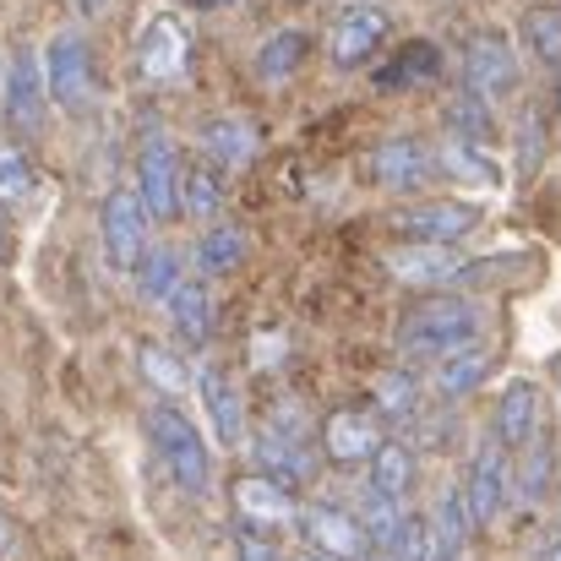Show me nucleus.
Masks as SVG:
<instances>
[{
  "mask_svg": "<svg viewBox=\"0 0 561 561\" xmlns=\"http://www.w3.org/2000/svg\"><path fill=\"white\" fill-rule=\"evenodd\" d=\"M485 328H491V306L480 295H447V289H436L431 300H420L414 311H403V322H398V355L431 366V360H442V355L485 339Z\"/></svg>",
  "mask_w": 561,
  "mask_h": 561,
  "instance_id": "f257e3e1",
  "label": "nucleus"
},
{
  "mask_svg": "<svg viewBox=\"0 0 561 561\" xmlns=\"http://www.w3.org/2000/svg\"><path fill=\"white\" fill-rule=\"evenodd\" d=\"M148 442H153L159 469L170 474V485H175V491L202 496V491L213 485V453H207L202 431L191 425L181 409H175V398H164V403H153V409H148Z\"/></svg>",
  "mask_w": 561,
  "mask_h": 561,
  "instance_id": "f03ea898",
  "label": "nucleus"
},
{
  "mask_svg": "<svg viewBox=\"0 0 561 561\" xmlns=\"http://www.w3.org/2000/svg\"><path fill=\"white\" fill-rule=\"evenodd\" d=\"M44 88H49V99L66 115L93 110V99H99V60H93V44L77 27H66V33H55L44 44Z\"/></svg>",
  "mask_w": 561,
  "mask_h": 561,
  "instance_id": "7ed1b4c3",
  "label": "nucleus"
},
{
  "mask_svg": "<svg viewBox=\"0 0 561 561\" xmlns=\"http://www.w3.org/2000/svg\"><path fill=\"white\" fill-rule=\"evenodd\" d=\"M458 491H463V507H469L474 529H491V524L507 513V502H513V453H507L491 431L474 442Z\"/></svg>",
  "mask_w": 561,
  "mask_h": 561,
  "instance_id": "20e7f679",
  "label": "nucleus"
},
{
  "mask_svg": "<svg viewBox=\"0 0 561 561\" xmlns=\"http://www.w3.org/2000/svg\"><path fill=\"white\" fill-rule=\"evenodd\" d=\"M0 115L16 137H38L49 115V88H44V60L33 44H16L5 71H0Z\"/></svg>",
  "mask_w": 561,
  "mask_h": 561,
  "instance_id": "39448f33",
  "label": "nucleus"
},
{
  "mask_svg": "<svg viewBox=\"0 0 561 561\" xmlns=\"http://www.w3.org/2000/svg\"><path fill=\"white\" fill-rule=\"evenodd\" d=\"M99 240H104L110 267H121V273H131L137 256L153 245V213H148V202L131 186H115L104 196V207H99Z\"/></svg>",
  "mask_w": 561,
  "mask_h": 561,
  "instance_id": "423d86ee",
  "label": "nucleus"
},
{
  "mask_svg": "<svg viewBox=\"0 0 561 561\" xmlns=\"http://www.w3.org/2000/svg\"><path fill=\"white\" fill-rule=\"evenodd\" d=\"M480 202H463V196H425V202H409L392 213V229L403 240H436V245H458L463 234L480 229Z\"/></svg>",
  "mask_w": 561,
  "mask_h": 561,
  "instance_id": "0eeeda50",
  "label": "nucleus"
},
{
  "mask_svg": "<svg viewBox=\"0 0 561 561\" xmlns=\"http://www.w3.org/2000/svg\"><path fill=\"white\" fill-rule=\"evenodd\" d=\"M381 267L409 284V289H447V284H463L469 273V256L458 245H436V240H403L381 256Z\"/></svg>",
  "mask_w": 561,
  "mask_h": 561,
  "instance_id": "6e6552de",
  "label": "nucleus"
},
{
  "mask_svg": "<svg viewBox=\"0 0 561 561\" xmlns=\"http://www.w3.org/2000/svg\"><path fill=\"white\" fill-rule=\"evenodd\" d=\"M186 66H191L186 22L170 16V11H159V16L142 27V38H137V77H142L148 88H175V82H186Z\"/></svg>",
  "mask_w": 561,
  "mask_h": 561,
  "instance_id": "1a4fd4ad",
  "label": "nucleus"
},
{
  "mask_svg": "<svg viewBox=\"0 0 561 561\" xmlns=\"http://www.w3.org/2000/svg\"><path fill=\"white\" fill-rule=\"evenodd\" d=\"M366 170H371V186L392 191V196H414V191H425L442 175L436 170V148L420 142V137H387V142H376Z\"/></svg>",
  "mask_w": 561,
  "mask_h": 561,
  "instance_id": "9d476101",
  "label": "nucleus"
},
{
  "mask_svg": "<svg viewBox=\"0 0 561 561\" xmlns=\"http://www.w3.org/2000/svg\"><path fill=\"white\" fill-rule=\"evenodd\" d=\"M295 524L306 529V540H311L317 557H328V561L371 557V535H366L360 513H350V507H339V502H311V507H300Z\"/></svg>",
  "mask_w": 561,
  "mask_h": 561,
  "instance_id": "9b49d317",
  "label": "nucleus"
},
{
  "mask_svg": "<svg viewBox=\"0 0 561 561\" xmlns=\"http://www.w3.org/2000/svg\"><path fill=\"white\" fill-rule=\"evenodd\" d=\"M181 148L164 137V131H148L142 137V153H137V196L148 202L153 218H175L181 213Z\"/></svg>",
  "mask_w": 561,
  "mask_h": 561,
  "instance_id": "f8f14e48",
  "label": "nucleus"
},
{
  "mask_svg": "<svg viewBox=\"0 0 561 561\" xmlns=\"http://www.w3.org/2000/svg\"><path fill=\"white\" fill-rule=\"evenodd\" d=\"M251 458H256V474H267V480H278V485H306V480H317V436H295V431H284V425H267L262 420V431H256V442H251Z\"/></svg>",
  "mask_w": 561,
  "mask_h": 561,
  "instance_id": "ddd939ff",
  "label": "nucleus"
},
{
  "mask_svg": "<svg viewBox=\"0 0 561 561\" xmlns=\"http://www.w3.org/2000/svg\"><path fill=\"white\" fill-rule=\"evenodd\" d=\"M518 82H524V77H518L513 44H507L502 33H474L469 49H463V88H474L480 99L502 104V99L518 93Z\"/></svg>",
  "mask_w": 561,
  "mask_h": 561,
  "instance_id": "4468645a",
  "label": "nucleus"
},
{
  "mask_svg": "<svg viewBox=\"0 0 561 561\" xmlns=\"http://www.w3.org/2000/svg\"><path fill=\"white\" fill-rule=\"evenodd\" d=\"M387 38H392V22H387L381 5H344L328 22V60L333 66H366Z\"/></svg>",
  "mask_w": 561,
  "mask_h": 561,
  "instance_id": "2eb2a0df",
  "label": "nucleus"
},
{
  "mask_svg": "<svg viewBox=\"0 0 561 561\" xmlns=\"http://www.w3.org/2000/svg\"><path fill=\"white\" fill-rule=\"evenodd\" d=\"M381 436H387V431H381V414L350 403V409H333V414L322 420L317 447H322V458H333V463H366L376 447H381Z\"/></svg>",
  "mask_w": 561,
  "mask_h": 561,
  "instance_id": "dca6fc26",
  "label": "nucleus"
},
{
  "mask_svg": "<svg viewBox=\"0 0 561 561\" xmlns=\"http://www.w3.org/2000/svg\"><path fill=\"white\" fill-rule=\"evenodd\" d=\"M540 431H546V398H540V387H535L529 376H513V381L502 387L496 409H491V436H496L507 453H518V447L535 442Z\"/></svg>",
  "mask_w": 561,
  "mask_h": 561,
  "instance_id": "f3484780",
  "label": "nucleus"
},
{
  "mask_svg": "<svg viewBox=\"0 0 561 561\" xmlns=\"http://www.w3.org/2000/svg\"><path fill=\"white\" fill-rule=\"evenodd\" d=\"M229 502H234V513L245 518V529H284V524L300 518L295 491L278 485V480H267V474H256V469L229 480Z\"/></svg>",
  "mask_w": 561,
  "mask_h": 561,
  "instance_id": "a211bd4d",
  "label": "nucleus"
},
{
  "mask_svg": "<svg viewBox=\"0 0 561 561\" xmlns=\"http://www.w3.org/2000/svg\"><path fill=\"white\" fill-rule=\"evenodd\" d=\"M196 392H202L213 442L218 447H240L245 442V392H240V381L224 371V366H202L196 371Z\"/></svg>",
  "mask_w": 561,
  "mask_h": 561,
  "instance_id": "6ab92c4d",
  "label": "nucleus"
},
{
  "mask_svg": "<svg viewBox=\"0 0 561 561\" xmlns=\"http://www.w3.org/2000/svg\"><path fill=\"white\" fill-rule=\"evenodd\" d=\"M491 371H496V350H491L485 339H474V344H463V350L431 360V392H436L442 403H458V398H469L474 387H485Z\"/></svg>",
  "mask_w": 561,
  "mask_h": 561,
  "instance_id": "aec40b11",
  "label": "nucleus"
},
{
  "mask_svg": "<svg viewBox=\"0 0 561 561\" xmlns=\"http://www.w3.org/2000/svg\"><path fill=\"white\" fill-rule=\"evenodd\" d=\"M224 196H229V170L213 164L207 153L186 159V170H181V213L196 218V224H213L224 213Z\"/></svg>",
  "mask_w": 561,
  "mask_h": 561,
  "instance_id": "412c9836",
  "label": "nucleus"
},
{
  "mask_svg": "<svg viewBox=\"0 0 561 561\" xmlns=\"http://www.w3.org/2000/svg\"><path fill=\"white\" fill-rule=\"evenodd\" d=\"M245 234L234 229V224H224V218H213V224H202V234H196V245H191V262H196V278H229L240 262H245Z\"/></svg>",
  "mask_w": 561,
  "mask_h": 561,
  "instance_id": "4be33fe9",
  "label": "nucleus"
},
{
  "mask_svg": "<svg viewBox=\"0 0 561 561\" xmlns=\"http://www.w3.org/2000/svg\"><path fill=\"white\" fill-rule=\"evenodd\" d=\"M186 251H175V245H148L142 256H137V267H131V284H137V295L148 300V306H170V295L186 284Z\"/></svg>",
  "mask_w": 561,
  "mask_h": 561,
  "instance_id": "5701e85b",
  "label": "nucleus"
},
{
  "mask_svg": "<svg viewBox=\"0 0 561 561\" xmlns=\"http://www.w3.org/2000/svg\"><path fill=\"white\" fill-rule=\"evenodd\" d=\"M170 322H175L181 344H191V350H202V344L213 339V328H218V300H213L207 278H186V284L170 295Z\"/></svg>",
  "mask_w": 561,
  "mask_h": 561,
  "instance_id": "b1692460",
  "label": "nucleus"
},
{
  "mask_svg": "<svg viewBox=\"0 0 561 561\" xmlns=\"http://www.w3.org/2000/svg\"><path fill=\"white\" fill-rule=\"evenodd\" d=\"M306 55H311V33H306V27H278V33L262 38V49H256V77H262L267 88H289V82L300 77Z\"/></svg>",
  "mask_w": 561,
  "mask_h": 561,
  "instance_id": "393cba45",
  "label": "nucleus"
},
{
  "mask_svg": "<svg viewBox=\"0 0 561 561\" xmlns=\"http://www.w3.org/2000/svg\"><path fill=\"white\" fill-rule=\"evenodd\" d=\"M196 137H202V153H207L213 164H224V170L251 164L256 148H262V131H256L251 121H234V115H224V121H202Z\"/></svg>",
  "mask_w": 561,
  "mask_h": 561,
  "instance_id": "a878e982",
  "label": "nucleus"
},
{
  "mask_svg": "<svg viewBox=\"0 0 561 561\" xmlns=\"http://www.w3.org/2000/svg\"><path fill=\"white\" fill-rule=\"evenodd\" d=\"M425 518H431V557L463 561V546H469V535H474V518H469V507H463V491L447 485L442 502H436Z\"/></svg>",
  "mask_w": 561,
  "mask_h": 561,
  "instance_id": "bb28decb",
  "label": "nucleus"
},
{
  "mask_svg": "<svg viewBox=\"0 0 561 561\" xmlns=\"http://www.w3.org/2000/svg\"><path fill=\"white\" fill-rule=\"evenodd\" d=\"M551 469H557V447L551 436L540 431L535 442H524L513 453V502L518 507H540V496L551 491Z\"/></svg>",
  "mask_w": 561,
  "mask_h": 561,
  "instance_id": "cd10ccee",
  "label": "nucleus"
},
{
  "mask_svg": "<svg viewBox=\"0 0 561 561\" xmlns=\"http://www.w3.org/2000/svg\"><path fill=\"white\" fill-rule=\"evenodd\" d=\"M366 491L371 496H392V502H409L414 491V453L392 436H381L371 458H366Z\"/></svg>",
  "mask_w": 561,
  "mask_h": 561,
  "instance_id": "c85d7f7f",
  "label": "nucleus"
},
{
  "mask_svg": "<svg viewBox=\"0 0 561 561\" xmlns=\"http://www.w3.org/2000/svg\"><path fill=\"white\" fill-rule=\"evenodd\" d=\"M442 121H447V137L491 142V131H496V104H491V99H480L474 88H458V93H447Z\"/></svg>",
  "mask_w": 561,
  "mask_h": 561,
  "instance_id": "c756f323",
  "label": "nucleus"
},
{
  "mask_svg": "<svg viewBox=\"0 0 561 561\" xmlns=\"http://www.w3.org/2000/svg\"><path fill=\"white\" fill-rule=\"evenodd\" d=\"M436 170H442V175H458V181H469V186H496V181H502L491 148H485V142H463V137L436 142Z\"/></svg>",
  "mask_w": 561,
  "mask_h": 561,
  "instance_id": "7c9ffc66",
  "label": "nucleus"
},
{
  "mask_svg": "<svg viewBox=\"0 0 561 561\" xmlns=\"http://www.w3.org/2000/svg\"><path fill=\"white\" fill-rule=\"evenodd\" d=\"M436 71H442L436 44H409V49H398V55L376 71V88H381V93H403V88L436 82Z\"/></svg>",
  "mask_w": 561,
  "mask_h": 561,
  "instance_id": "2f4dec72",
  "label": "nucleus"
},
{
  "mask_svg": "<svg viewBox=\"0 0 561 561\" xmlns=\"http://www.w3.org/2000/svg\"><path fill=\"white\" fill-rule=\"evenodd\" d=\"M137 371H142V381H148L153 392H164V398H175V392L191 387V366L170 344H159V339H148V344L137 350Z\"/></svg>",
  "mask_w": 561,
  "mask_h": 561,
  "instance_id": "473e14b6",
  "label": "nucleus"
},
{
  "mask_svg": "<svg viewBox=\"0 0 561 561\" xmlns=\"http://www.w3.org/2000/svg\"><path fill=\"white\" fill-rule=\"evenodd\" d=\"M529 55L546 66V71H561V5H529L524 22H518Z\"/></svg>",
  "mask_w": 561,
  "mask_h": 561,
  "instance_id": "72a5a7b5",
  "label": "nucleus"
},
{
  "mask_svg": "<svg viewBox=\"0 0 561 561\" xmlns=\"http://www.w3.org/2000/svg\"><path fill=\"white\" fill-rule=\"evenodd\" d=\"M420 376L414 371H381L371 387V409L381 420H409L414 409H420Z\"/></svg>",
  "mask_w": 561,
  "mask_h": 561,
  "instance_id": "f704fd0d",
  "label": "nucleus"
},
{
  "mask_svg": "<svg viewBox=\"0 0 561 561\" xmlns=\"http://www.w3.org/2000/svg\"><path fill=\"white\" fill-rule=\"evenodd\" d=\"M376 561H436L431 557V518L425 513H403L398 535L387 540V551Z\"/></svg>",
  "mask_w": 561,
  "mask_h": 561,
  "instance_id": "c9c22d12",
  "label": "nucleus"
},
{
  "mask_svg": "<svg viewBox=\"0 0 561 561\" xmlns=\"http://www.w3.org/2000/svg\"><path fill=\"white\" fill-rule=\"evenodd\" d=\"M33 196V159L16 142H0V207H22Z\"/></svg>",
  "mask_w": 561,
  "mask_h": 561,
  "instance_id": "e433bc0d",
  "label": "nucleus"
},
{
  "mask_svg": "<svg viewBox=\"0 0 561 561\" xmlns=\"http://www.w3.org/2000/svg\"><path fill=\"white\" fill-rule=\"evenodd\" d=\"M234 561H284V557H278V546L262 529H240L234 535Z\"/></svg>",
  "mask_w": 561,
  "mask_h": 561,
  "instance_id": "4c0bfd02",
  "label": "nucleus"
},
{
  "mask_svg": "<svg viewBox=\"0 0 561 561\" xmlns=\"http://www.w3.org/2000/svg\"><path fill=\"white\" fill-rule=\"evenodd\" d=\"M71 11H82V16H99V11H110V0H71Z\"/></svg>",
  "mask_w": 561,
  "mask_h": 561,
  "instance_id": "58836bf2",
  "label": "nucleus"
},
{
  "mask_svg": "<svg viewBox=\"0 0 561 561\" xmlns=\"http://www.w3.org/2000/svg\"><path fill=\"white\" fill-rule=\"evenodd\" d=\"M191 5H202V11H224V5H234V0H191Z\"/></svg>",
  "mask_w": 561,
  "mask_h": 561,
  "instance_id": "ea45409f",
  "label": "nucleus"
},
{
  "mask_svg": "<svg viewBox=\"0 0 561 561\" xmlns=\"http://www.w3.org/2000/svg\"><path fill=\"white\" fill-rule=\"evenodd\" d=\"M540 561H561V540H557V546H546V557H540Z\"/></svg>",
  "mask_w": 561,
  "mask_h": 561,
  "instance_id": "a19ab883",
  "label": "nucleus"
},
{
  "mask_svg": "<svg viewBox=\"0 0 561 561\" xmlns=\"http://www.w3.org/2000/svg\"><path fill=\"white\" fill-rule=\"evenodd\" d=\"M289 561H328V557H317V551H300V557H289Z\"/></svg>",
  "mask_w": 561,
  "mask_h": 561,
  "instance_id": "79ce46f5",
  "label": "nucleus"
},
{
  "mask_svg": "<svg viewBox=\"0 0 561 561\" xmlns=\"http://www.w3.org/2000/svg\"><path fill=\"white\" fill-rule=\"evenodd\" d=\"M557 392H561V355H557Z\"/></svg>",
  "mask_w": 561,
  "mask_h": 561,
  "instance_id": "37998d69",
  "label": "nucleus"
},
{
  "mask_svg": "<svg viewBox=\"0 0 561 561\" xmlns=\"http://www.w3.org/2000/svg\"><path fill=\"white\" fill-rule=\"evenodd\" d=\"M0 551H5V524H0Z\"/></svg>",
  "mask_w": 561,
  "mask_h": 561,
  "instance_id": "c03bdc74",
  "label": "nucleus"
},
{
  "mask_svg": "<svg viewBox=\"0 0 561 561\" xmlns=\"http://www.w3.org/2000/svg\"><path fill=\"white\" fill-rule=\"evenodd\" d=\"M0 251H5V224H0Z\"/></svg>",
  "mask_w": 561,
  "mask_h": 561,
  "instance_id": "a18cd8bd",
  "label": "nucleus"
},
{
  "mask_svg": "<svg viewBox=\"0 0 561 561\" xmlns=\"http://www.w3.org/2000/svg\"><path fill=\"white\" fill-rule=\"evenodd\" d=\"M360 561H376V557H360Z\"/></svg>",
  "mask_w": 561,
  "mask_h": 561,
  "instance_id": "49530a36",
  "label": "nucleus"
},
{
  "mask_svg": "<svg viewBox=\"0 0 561 561\" xmlns=\"http://www.w3.org/2000/svg\"><path fill=\"white\" fill-rule=\"evenodd\" d=\"M0 71H5V60H0Z\"/></svg>",
  "mask_w": 561,
  "mask_h": 561,
  "instance_id": "de8ad7c7",
  "label": "nucleus"
},
{
  "mask_svg": "<svg viewBox=\"0 0 561 561\" xmlns=\"http://www.w3.org/2000/svg\"><path fill=\"white\" fill-rule=\"evenodd\" d=\"M557 77H561V71H557Z\"/></svg>",
  "mask_w": 561,
  "mask_h": 561,
  "instance_id": "09e8293b",
  "label": "nucleus"
}]
</instances>
